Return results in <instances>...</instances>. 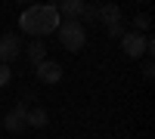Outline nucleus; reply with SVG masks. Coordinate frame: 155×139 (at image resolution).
<instances>
[{"label": "nucleus", "mask_w": 155, "mask_h": 139, "mask_svg": "<svg viewBox=\"0 0 155 139\" xmlns=\"http://www.w3.org/2000/svg\"><path fill=\"white\" fill-rule=\"evenodd\" d=\"M59 12H56V3H44V6H28L19 16V28L25 34H31L34 40H41V37L53 34L59 28Z\"/></svg>", "instance_id": "obj_1"}, {"label": "nucleus", "mask_w": 155, "mask_h": 139, "mask_svg": "<svg viewBox=\"0 0 155 139\" xmlns=\"http://www.w3.org/2000/svg\"><path fill=\"white\" fill-rule=\"evenodd\" d=\"M56 34H59L62 46L71 49V53H81L84 43H87V28H84L78 19H62V22H59V28H56Z\"/></svg>", "instance_id": "obj_2"}, {"label": "nucleus", "mask_w": 155, "mask_h": 139, "mask_svg": "<svg viewBox=\"0 0 155 139\" xmlns=\"http://www.w3.org/2000/svg\"><path fill=\"white\" fill-rule=\"evenodd\" d=\"M121 49H124V56H130V59L152 56V49H155V40H152V37H143V34H137V31H124V37H121Z\"/></svg>", "instance_id": "obj_3"}, {"label": "nucleus", "mask_w": 155, "mask_h": 139, "mask_svg": "<svg viewBox=\"0 0 155 139\" xmlns=\"http://www.w3.org/2000/svg\"><path fill=\"white\" fill-rule=\"evenodd\" d=\"M34 71H37V81H41V84H59L62 77H65L62 65L53 62V59H44L41 65H34Z\"/></svg>", "instance_id": "obj_4"}, {"label": "nucleus", "mask_w": 155, "mask_h": 139, "mask_svg": "<svg viewBox=\"0 0 155 139\" xmlns=\"http://www.w3.org/2000/svg\"><path fill=\"white\" fill-rule=\"evenodd\" d=\"M25 118H28V102L22 99V102L12 108L0 124H3V130H9V133H22V130H25Z\"/></svg>", "instance_id": "obj_5"}, {"label": "nucleus", "mask_w": 155, "mask_h": 139, "mask_svg": "<svg viewBox=\"0 0 155 139\" xmlns=\"http://www.w3.org/2000/svg\"><path fill=\"white\" fill-rule=\"evenodd\" d=\"M19 53H22L19 34H3V37H0V65H9Z\"/></svg>", "instance_id": "obj_6"}, {"label": "nucleus", "mask_w": 155, "mask_h": 139, "mask_svg": "<svg viewBox=\"0 0 155 139\" xmlns=\"http://www.w3.org/2000/svg\"><path fill=\"white\" fill-rule=\"evenodd\" d=\"M84 0H62V3L56 6V12H59V19L65 16V19H81V12H84Z\"/></svg>", "instance_id": "obj_7"}, {"label": "nucleus", "mask_w": 155, "mask_h": 139, "mask_svg": "<svg viewBox=\"0 0 155 139\" xmlns=\"http://www.w3.org/2000/svg\"><path fill=\"white\" fill-rule=\"evenodd\" d=\"M50 124V115H47V108H28V118H25V127H37V130H44Z\"/></svg>", "instance_id": "obj_8"}, {"label": "nucleus", "mask_w": 155, "mask_h": 139, "mask_svg": "<svg viewBox=\"0 0 155 139\" xmlns=\"http://www.w3.org/2000/svg\"><path fill=\"white\" fill-rule=\"evenodd\" d=\"M25 56H28L31 65H41V62L47 59V43L44 40H31L28 46H25Z\"/></svg>", "instance_id": "obj_9"}, {"label": "nucleus", "mask_w": 155, "mask_h": 139, "mask_svg": "<svg viewBox=\"0 0 155 139\" xmlns=\"http://www.w3.org/2000/svg\"><path fill=\"white\" fill-rule=\"evenodd\" d=\"M96 9H99V22L106 25V28L115 25V22H121V6L118 3H106V6H96Z\"/></svg>", "instance_id": "obj_10"}, {"label": "nucleus", "mask_w": 155, "mask_h": 139, "mask_svg": "<svg viewBox=\"0 0 155 139\" xmlns=\"http://www.w3.org/2000/svg\"><path fill=\"white\" fill-rule=\"evenodd\" d=\"M78 22H99V9L96 6H84V12H81V19H78Z\"/></svg>", "instance_id": "obj_11"}, {"label": "nucleus", "mask_w": 155, "mask_h": 139, "mask_svg": "<svg viewBox=\"0 0 155 139\" xmlns=\"http://www.w3.org/2000/svg\"><path fill=\"white\" fill-rule=\"evenodd\" d=\"M134 31H137V34L149 31V16H146V12H143V16H137V19H134Z\"/></svg>", "instance_id": "obj_12"}, {"label": "nucleus", "mask_w": 155, "mask_h": 139, "mask_svg": "<svg viewBox=\"0 0 155 139\" xmlns=\"http://www.w3.org/2000/svg\"><path fill=\"white\" fill-rule=\"evenodd\" d=\"M106 31H109L112 40H121V37H124V25H121V22H115V25H109Z\"/></svg>", "instance_id": "obj_13"}, {"label": "nucleus", "mask_w": 155, "mask_h": 139, "mask_svg": "<svg viewBox=\"0 0 155 139\" xmlns=\"http://www.w3.org/2000/svg\"><path fill=\"white\" fill-rule=\"evenodd\" d=\"M9 81H12V68L9 65H0V87H6Z\"/></svg>", "instance_id": "obj_14"}, {"label": "nucleus", "mask_w": 155, "mask_h": 139, "mask_svg": "<svg viewBox=\"0 0 155 139\" xmlns=\"http://www.w3.org/2000/svg\"><path fill=\"white\" fill-rule=\"evenodd\" d=\"M143 77H146V81H152V77H155V65H152V59H146V62H143Z\"/></svg>", "instance_id": "obj_15"}, {"label": "nucleus", "mask_w": 155, "mask_h": 139, "mask_svg": "<svg viewBox=\"0 0 155 139\" xmlns=\"http://www.w3.org/2000/svg\"><path fill=\"white\" fill-rule=\"evenodd\" d=\"M0 130H3V124H0Z\"/></svg>", "instance_id": "obj_16"}]
</instances>
